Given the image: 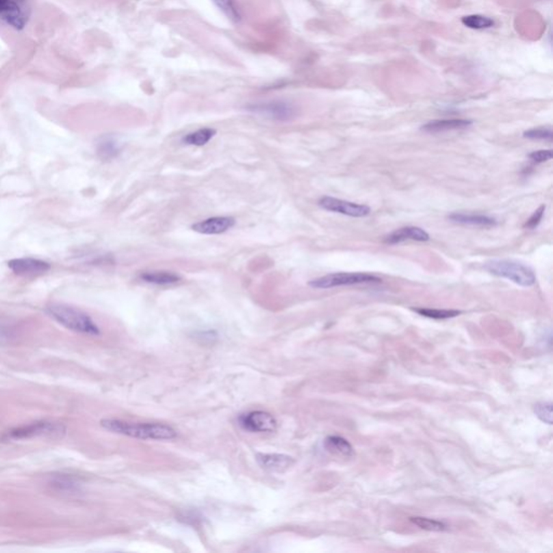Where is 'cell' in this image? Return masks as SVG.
I'll use <instances>...</instances> for the list:
<instances>
[{
    "label": "cell",
    "instance_id": "obj_1",
    "mask_svg": "<svg viewBox=\"0 0 553 553\" xmlns=\"http://www.w3.org/2000/svg\"><path fill=\"white\" fill-rule=\"evenodd\" d=\"M101 425L112 433L143 440H172L177 435L175 429L164 424H133L120 420H103Z\"/></svg>",
    "mask_w": 553,
    "mask_h": 553
},
{
    "label": "cell",
    "instance_id": "obj_2",
    "mask_svg": "<svg viewBox=\"0 0 553 553\" xmlns=\"http://www.w3.org/2000/svg\"><path fill=\"white\" fill-rule=\"evenodd\" d=\"M47 313L60 324L76 333L93 336L101 333L100 329L95 324L92 318L73 306L52 304L47 307Z\"/></svg>",
    "mask_w": 553,
    "mask_h": 553
},
{
    "label": "cell",
    "instance_id": "obj_3",
    "mask_svg": "<svg viewBox=\"0 0 553 553\" xmlns=\"http://www.w3.org/2000/svg\"><path fill=\"white\" fill-rule=\"evenodd\" d=\"M485 269L489 274L510 280L521 287H532L535 285L536 276L533 270L526 265L513 259H493L487 261Z\"/></svg>",
    "mask_w": 553,
    "mask_h": 553
},
{
    "label": "cell",
    "instance_id": "obj_4",
    "mask_svg": "<svg viewBox=\"0 0 553 553\" xmlns=\"http://www.w3.org/2000/svg\"><path fill=\"white\" fill-rule=\"evenodd\" d=\"M382 281L378 276L366 272H334L310 280L308 285L313 289H332L362 283H378Z\"/></svg>",
    "mask_w": 553,
    "mask_h": 553
},
{
    "label": "cell",
    "instance_id": "obj_5",
    "mask_svg": "<svg viewBox=\"0 0 553 553\" xmlns=\"http://www.w3.org/2000/svg\"><path fill=\"white\" fill-rule=\"evenodd\" d=\"M64 426L51 422H36L29 425L14 428L5 433L1 439L5 441L25 440L37 437H61L65 433Z\"/></svg>",
    "mask_w": 553,
    "mask_h": 553
},
{
    "label": "cell",
    "instance_id": "obj_6",
    "mask_svg": "<svg viewBox=\"0 0 553 553\" xmlns=\"http://www.w3.org/2000/svg\"><path fill=\"white\" fill-rule=\"evenodd\" d=\"M29 18V0H0V21L3 23L14 29H22Z\"/></svg>",
    "mask_w": 553,
    "mask_h": 553
},
{
    "label": "cell",
    "instance_id": "obj_7",
    "mask_svg": "<svg viewBox=\"0 0 553 553\" xmlns=\"http://www.w3.org/2000/svg\"><path fill=\"white\" fill-rule=\"evenodd\" d=\"M248 110L265 118L276 121H289L296 115V108L287 101H269L248 106Z\"/></svg>",
    "mask_w": 553,
    "mask_h": 553
},
{
    "label": "cell",
    "instance_id": "obj_8",
    "mask_svg": "<svg viewBox=\"0 0 553 553\" xmlns=\"http://www.w3.org/2000/svg\"><path fill=\"white\" fill-rule=\"evenodd\" d=\"M318 205L322 207L323 210L338 213L350 218H365L371 213V207L369 205L351 203L347 200L337 199L329 196L321 198Z\"/></svg>",
    "mask_w": 553,
    "mask_h": 553
},
{
    "label": "cell",
    "instance_id": "obj_9",
    "mask_svg": "<svg viewBox=\"0 0 553 553\" xmlns=\"http://www.w3.org/2000/svg\"><path fill=\"white\" fill-rule=\"evenodd\" d=\"M239 426L248 433H274L276 420L272 414L263 411H254L241 415Z\"/></svg>",
    "mask_w": 553,
    "mask_h": 553
},
{
    "label": "cell",
    "instance_id": "obj_10",
    "mask_svg": "<svg viewBox=\"0 0 553 553\" xmlns=\"http://www.w3.org/2000/svg\"><path fill=\"white\" fill-rule=\"evenodd\" d=\"M235 225L236 220L231 216H216L194 224L192 229L203 235H220L229 231Z\"/></svg>",
    "mask_w": 553,
    "mask_h": 553
},
{
    "label": "cell",
    "instance_id": "obj_11",
    "mask_svg": "<svg viewBox=\"0 0 553 553\" xmlns=\"http://www.w3.org/2000/svg\"><path fill=\"white\" fill-rule=\"evenodd\" d=\"M8 266L18 276H38L44 274L50 269V265L47 261L29 257L12 259L9 261Z\"/></svg>",
    "mask_w": 553,
    "mask_h": 553
},
{
    "label": "cell",
    "instance_id": "obj_12",
    "mask_svg": "<svg viewBox=\"0 0 553 553\" xmlns=\"http://www.w3.org/2000/svg\"><path fill=\"white\" fill-rule=\"evenodd\" d=\"M429 239H430L429 233L424 231L423 228L407 226V227L399 228L397 231H392L388 236L385 237L384 242L388 244H401L403 241L407 240L425 242Z\"/></svg>",
    "mask_w": 553,
    "mask_h": 553
},
{
    "label": "cell",
    "instance_id": "obj_13",
    "mask_svg": "<svg viewBox=\"0 0 553 553\" xmlns=\"http://www.w3.org/2000/svg\"><path fill=\"white\" fill-rule=\"evenodd\" d=\"M257 461L267 472H283L294 464V459L285 454H257Z\"/></svg>",
    "mask_w": 553,
    "mask_h": 553
},
{
    "label": "cell",
    "instance_id": "obj_14",
    "mask_svg": "<svg viewBox=\"0 0 553 553\" xmlns=\"http://www.w3.org/2000/svg\"><path fill=\"white\" fill-rule=\"evenodd\" d=\"M448 218L453 223L461 225L479 226V227H494L497 225V220L494 218L474 213L454 212L451 213Z\"/></svg>",
    "mask_w": 553,
    "mask_h": 553
},
{
    "label": "cell",
    "instance_id": "obj_15",
    "mask_svg": "<svg viewBox=\"0 0 553 553\" xmlns=\"http://www.w3.org/2000/svg\"><path fill=\"white\" fill-rule=\"evenodd\" d=\"M472 121L467 119H443V120H433L422 127V131L426 133H442L448 131L461 130L472 126Z\"/></svg>",
    "mask_w": 553,
    "mask_h": 553
},
{
    "label": "cell",
    "instance_id": "obj_16",
    "mask_svg": "<svg viewBox=\"0 0 553 553\" xmlns=\"http://www.w3.org/2000/svg\"><path fill=\"white\" fill-rule=\"evenodd\" d=\"M138 278L141 281L155 285H175L182 280L179 274L173 272H168V270H151V272H141Z\"/></svg>",
    "mask_w": 553,
    "mask_h": 553
},
{
    "label": "cell",
    "instance_id": "obj_17",
    "mask_svg": "<svg viewBox=\"0 0 553 553\" xmlns=\"http://www.w3.org/2000/svg\"><path fill=\"white\" fill-rule=\"evenodd\" d=\"M121 147L118 140L114 136H106L100 138L97 145V153L102 160H112L120 153Z\"/></svg>",
    "mask_w": 553,
    "mask_h": 553
},
{
    "label": "cell",
    "instance_id": "obj_18",
    "mask_svg": "<svg viewBox=\"0 0 553 553\" xmlns=\"http://www.w3.org/2000/svg\"><path fill=\"white\" fill-rule=\"evenodd\" d=\"M324 448H326V451L334 454V455L345 456V457H347V456H350L354 454L352 446H350L348 441L342 438V437H337V435H330V437H328V438L324 440Z\"/></svg>",
    "mask_w": 553,
    "mask_h": 553
},
{
    "label": "cell",
    "instance_id": "obj_19",
    "mask_svg": "<svg viewBox=\"0 0 553 553\" xmlns=\"http://www.w3.org/2000/svg\"><path fill=\"white\" fill-rule=\"evenodd\" d=\"M216 130L212 128H203L199 130L186 134L182 138V142L186 145L192 146H205L216 136Z\"/></svg>",
    "mask_w": 553,
    "mask_h": 553
},
{
    "label": "cell",
    "instance_id": "obj_20",
    "mask_svg": "<svg viewBox=\"0 0 553 553\" xmlns=\"http://www.w3.org/2000/svg\"><path fill=\"white\" fill-rule=\"evenodd\" d=\"M413 310L415 313H420V316L435 319V320L450 319V318L457 317L461 313L459 310L433 309H433L431 308H413Z\"/></svg>",
    "mask_w": 553,
    "mask_h": 553
},
{
    "label": "cell",
    "instance_id": "obj_21",
    "mask_svg": "<svg viewBox=\"0 0 553 553\" xmlns=\"http://www.w3.org/2000/svg\"><path fill=\"white\" fill-rule=\"evenodd\" d=\"M216 7L227 16L233 23H238L241 20L240 10L235 0H212Z\"/></svg>",
    "mask_w": 553,
    "mask_h": 553
},
{
    "label": "cell",
    "instance_id": "obj_22",
    "mask_svg": "<svg viewBox=\"0 0 553 553\" xmlns=\"http://www.w3.org/2000/svg\"><path fill=\"white\" fill-rule=\"evenodd\" d=\"M461 22L465 26L472 29H489L494 25V21L487 16H480V14H472V16H464L461 18Z\"/></svg>",
    "mask_w": 553,
    "mask_h": 553
},
{
    "label": "cell",
    "instance_id": "obj_23",
    "mask_svg": "<svg viewBox=\"0 0 553 553\" xmlns=\"http://www.w3.org/2000/svg\"><path fill=\"white\" fill-rule=\"evenodd\" d=\"M411 522L417 525L418 528H423V530H430V532H442L446 530V526L444 523L439 522V521L431 520L427 517H411Z\"/></svg>",
    "mask_w": 553,
    "mask_h": 553
},
{
    "label": "cell",
    "instance_id": "obj_24",
    "mask_svg": "<svg viewBox=\"0 0 553 553\" xmlns=\"http://www.w3.org/2000/svg\"><path fill=\"white\" fill-rule=\"evenodd\" d=\"M52 485L63 492H74L75 489H77V482L74 481L70 476H57L52 481Z\"/></svg>",
    "mask_w": 553,
    "mask_h": 553
},
{
    "label": "cell",
    "instance_id": "obj_25",
    "mask_svg": "<svg viewBox=\"0 0 553 553\" xmlns=\"http://www.w3.org/2000/svg\"><path fill=\"white\" fill-rule=\"evenodd\" d=\"M534 412L543 423L552 424V404L549 402L537 403L534 407Z\"/></svg>",
    "mask_w": 553,
    "mask_h": 553
},
{
    "label": "cell",
    "instance_id": "obj_26",
    "mask_svg": "<svg viewBox=\"0 0 553 553\" xmlns=\"http://www.w3.org/2000/svg\"><path fill=\"white\" fill-rule=\"evenodd\" d=\"M523 136L530 140H543V141H551L552 140V130L550 128H541L530 129V130L525 131Z\"/></svg>",
    "mask_w": 553,
    "mask_h": 553
},
{
    "label": "cell",
    "instance_id": "obj_27",
    "mask_svg": "<svg viewBox=\"0 0 553 553\" xmlns=\"http://www.w3.org/2000/svg\"><path fill=\"white\" fill-rule=\"evenodd\" d=\"M545 205H541V207H538L537 210L532 214L530 218H528V222L524 224V227L528 228V229H535L539 224H541V220H543V214H545Z\"/></svg>",
    "mask_w": 553,
    "mask_h": 553
},
{
    "label": "cell",
    "instance_id": "obj_28",
    "mask_svg": "<svg viewBox=\"0 0 553 553\" xmlns=\"http://www.w3.org/2000/svg\"><path fill=\"white\" fill-rule=\"evenodd\" d=\"M528 157L534 162L543 164V162H549L552 159V151L551 149H541V151H533Z\"/></svg>",
    "mask_w": 553,
    "mask_h": 553
},
{
    "label": "cell",
    "instance_id": "obj_29",
    "mask_svg": "<svg viewBox=\"0 0 553 553\" xmlns=\"http://www.w3.org/2000/svg\"><path fill=\"white\" fill-rule=\"evenodd\" d=\"M9 336H10V331L7 330V329L3 328V326H0V342H3V339H7Z\"/></svg>",
    "mask_w": 553,
    "mask_h": 553
}]
</instances>
